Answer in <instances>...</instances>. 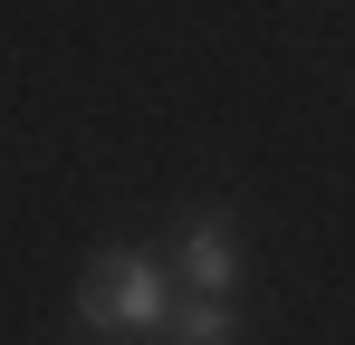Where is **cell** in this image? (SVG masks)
<instances>
[{
	"mask_svg": "<svg viewBox=\"0 0 355 345\" xmlns=\"http://www.w3.org/2000/svg\"><path fill=\"white\" fill-rule=\"evenodd\" d=\"M173 249H182V288H192V297H231V278H240V230H231V211H182Z\"/></svg>",
	"mask_w": 355,
	"mask_h": 345,
	"instance_id": "cell-2",
	"label": "cell"
},
{
	"mask_svg": "<svg viewBox=\"0 0 355 345\" xmlns=\"http://www.w3.org/2000/svg\"><path fill=\"white\" fill-rule=\"evenodd\" d=\"M164 336H173V345H240V326H231L221 297H182L173 317H164Z\"/></svg>",
	"mask_w": 355,
	"mask_h": 345,
	"instance_id": "cell-3",
	"label": "cell"
},
{
	"mask_svg": "<svg viewBox=\"0 0 355 345\" xmlns=\"http://www.w3.org/2000/svg\"><path fill=\"white\" fill-rule=\"evenodd\" d=\"M164 278H154V259L144 249H96L87 259V278H77V326H96V336H164Z\"/></svg>",
	"mask_w": 355,
	"mask_h": 345,
	"instance_id": "cell-1",
	"label": "cell"
}]
</instances>
